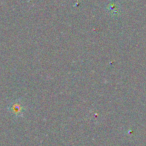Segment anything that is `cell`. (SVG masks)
I'll list each match as a JSON object with an SVG mask.
<instances>
[{
  "mask_svg": "<svg viewBox=\"0 0 146 146\" xmlns=\"http://www.w3.org/2000/svg\"><path fill=\"white\" fill-rule=\"evenodd\" d=\"M8 109H9V111L12 114H14V115H20V114L22 113V105H21V103H19L18 101L12 102V103L9 105Z\"/></svg>",
  "mask_w": 146,
  "mask_h": 146,
  "instance_id": "1",
  "label": "cell"
}]
</instances>
